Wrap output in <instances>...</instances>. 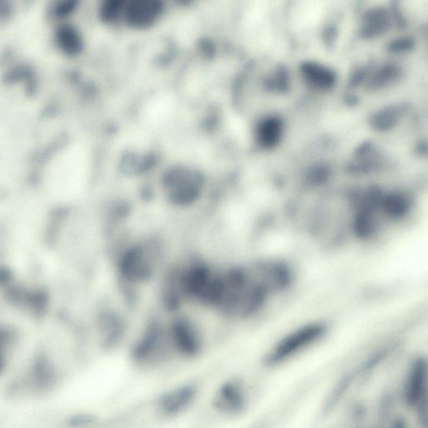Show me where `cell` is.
I'll return each instance as SVG.
<instances>
[{
  "label": "cell",
  "mask_w": 428,
  "mask_h": 428,
  "mask_svg": "<svg viewBox=\"0 0 428 428\" xmlns=\"http://www.w3.org/2000/svg\"><path fill=\"white\" fill-rule=\"evenodd\" d=\"M206 184L205 176L198 167L177 163L163 172L162 189L173 203L184 205L192 203L203 192Z\"/></svg>",
  "instance_id": "obj_1"
},
{
  "label": "cell",
  "mask_w": 428,
  "mask_h": 428,
  "mask_svg": "<svg viewBox=\"0 0 428 428\" xmlns=\"http://www.w3.org/2000/svg\"><path fill=\"white\" fill-rule=\"evenodd\" d=\"M166 13V4L160 0H125L122 26L132 31H147L160 25Z\"/></svg>",
  "instance_id": "obj_2"
},
{
  "label": "cell",
  "mask_w": 428,
  "mask_h": 428,
  "mask_svg": "<svg viewBox=\"0 0 428 428\" xmlns=\"http://www.w3.org/2000/svg\"><path fill=\"white\" fill-rule=\"evenodd\" d=\"M321 333L320 327L309 326L287 336L269 353L267 358L268 364L278 365L286 362L310 345L313 344L316 340L319 339Z\"/></svg>",
  "instance_id": "obj_3"
},
{
  "label": "cell",
  "mask_w": 428,
  "mask_h": 428,
  "mask_svg": "<svg viewBox=\"0 0 428 428\" xmlns=\"http://www.w3.org/2000/svg\"><path fill=\"white\" fill-rule=\"evenodd\" d=\"M404 397L408 405L416 407L421 414L427 413V364L419 359L412 365L405 384ZM425 415V414H424ZM426 416V415H425Z\"/></svg>",
  "instance_id": "obj_4"
},
{
  "label": "cell",
  "mask_w": 428,
  "mask_h": 428,
  "mask_svg": "<svg viewBox=\"0 0 428 428\" xmlns=\"http://www.w3.org/2000/svg\"><path fill=\"white\" fill-rule=\"evenodd\" d=\"M214 406L225 414H237L245 406V394L241 384L231 381L221 387L214 398Z\"/></svg>",
  "instance_id": "obj_5"
},
{
  "label": "cell",
  "mask_w": 428,
  "mask_h": 428,
  "mask_svg": "<svg viewBox=\"0 0 428 428\" xmlns=\"http://www.w3.org/2000/svg\"><path fill=\"white\" fill-rule=\"evenodd\" d=\"M197 388L194 385H184L167 392L160 401V410L168 416L179 414L194 400Z\"/></svg>",
  "instance_id": "obj_6"
},
{
  "label": "cell",
  "mask_w": 428,
  "mask_h": 428,
  "mask_svg": "<svg viewBox=\"0 0 428 428\" xmlns=\"http://www.w3.org/2000/svg\"><path fill=\"white\" fill-rule=\"evenodd\" d=\"M173 341L182 354L194 355L200 348L199 340L189 326L184 324L177 325L172 331Z\"/></svg>",
  "instance_id": "obj_7"
},
{
  "label": "cell",
  "mask_w": 428,
  "mask_h": 428,
  "mask_svg": "<svg viewBox=\"0 0 428 428\" xmlns=\"http://www.w3.org/2000/svg\"><path fill=\"white\" fill-rule=\"evenodd\" d=\"M125 0H105L100 6V16L105 26H122Z\"/></svg>",
  "instance_id": "obj_8"
},
{
  "label": "cell",
  "mask_w": 428,
  "mask_h": 428,
  "mask_svg": "<svg viewBox=\"0 0 428 428\" xmlns=\"http://www.w3.org/2000/svg\"><path fill=\"white\" fill-rule=\"evenodd\" d=\"M278 132H280V126H278V122L275 121L264 122L259 128V141L263 145H271V143L278 138Z\"/></svg>",
  "instance_id": "obj_9"
},
{
  "label": "cell",
  "mask_w": 428,
  "mask_h": 428,
  "mask_svg": "<svg viewBox=\"0 0 428 428\" xmlns=\"http://www.w3.org/2000/svg\"><path fill=\"white\" fill-rule=\"evenodd\" d=\"M9 335H8L7 331L0 327V373H1L4 367H6V348L9 343Z\"/></svg>",
  "instance_id": "obj_10"
},
{
  "label": "cell",
  "mask_w": 428,
  "mask_h": 428,
  "mask_svg": "<svg viewBox=\"0 0 428 428\" xmlns=\"http://www.w3.org/2000/svg\"><path fill=\"white\" fill-rule=\"evenodd\" d=\"M95 421V417L90 415H80L75 417L73 420L75 425H86L93 423Z\"/></svg>",
  "instance_id": "obj_11"
}]
</instances>
